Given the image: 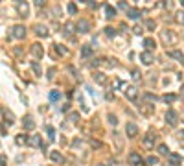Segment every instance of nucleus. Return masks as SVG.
<instances>
[{
    "instance_id": "obj_13",
    "label": "nucleus",
    "mask_w": 184,
    "mask_h": 166,
    "mask_svg": "<svg viewBox=\"0 0 184 166\" xmlns=\"http://www.w3.org/2000/svg\"><path fill=\"white\" fill-rule=\"evenodd\" d=\"M162 41L168 44V43H177V35L175 33H168V31H162Z\"/></svg>"
},
{
    "instance_id": "obj_20",
    "label": "nucleus",
    "mask_w": 184,
    "mask_h": 166,
    "mask_svg": "<svg viewBox=\"0 0 184 166\" xmlns=\"http://www.w3.org/2000/svg\"><path fill=\"white\" fill-rule=\"evenodd\" d=\"M94 79H96V83H100V85H105V83H107V76H105L103 72H96V74H94Z\"/></svg>"
},
{
    "instance_id": "obj_29",
    "label": "nucleus",
    "mask_w": 184,
    "mask_h": 166,
    "mask_svg": "<svg viewBox=\"0 0 184 166\" xmlns=\"http://www.w3.org/2000/svg\"><path fill=\"white\" fill-rule=\"evenodd\" d=\"M159 153H160V155H170L168 146H166V144H160V146H159Z\"/></svg>"
},
{
    "instance_id": "obj_30",
    "label": "nucleus",
    "mask_w": 184,
    "mask_h": 166,
    "mask_svg": "<svg viewBox=\"0 0 184 166\" xmlns=\"http://www.w3.org/2000/svg\"><path fill=\"white\" fill-rule=\"evenodd\" d=\"M175 20H177L179 24H184V11H177V13H175Z\"/></svg>"
},
{
    "instance_id": "obj_44",
    "label": "nucleus",
    "mask_w": 184,
    "mask_h": 166,
    "mask_svg": "<svg viewBox=\"0 0 184 166\" xmlns=\"http://www.w3.org/2000/svg\"><path fill=\"white\" fill-rule=\"evenodd\" d=\"M0 163H2L0 166H6V155H2V157H0Z\"/></svg>"
},
{
    "instance_id": "obj_25",
    "label": "nucleus",
    "mask_w": 184,
    "mask_h": 166,
    "mask_svg": "<svg viewBox=\"0 0 184 166\" xmlns=\"http://www.w3.org/2000/svg\"><path fill=\"white\" fill-rule=\"evenodd\" d=\"M72 31H74V24H72V22H66V24H65V31H63V33H65V35H72Z\"/></svg>"
},
{
    "instance_id": "obj_11",
    "label": "nucleus",
    "mask_w": 184,
    "mask_h": 166,
    "mask_svg": "<svg viewBox=\"0 0 184 166\" xmlns=\"http://www.w3.org/2000/svg\"><path fill=\"white\" fill-rule=\"evenodd\" d=\"M35 33L39 35V37H48V28L44 26V24H35Z\"/></svg>"
},
{
    "instance_id": "obj_46",
    "label": "nucleus",
    "mask_w": 184,
    "mask_h": 166,
    "mask_svg": "<svg viewBox=\"0 0 184 166\" xmlns=\"http://www.w3.org/2000/svg\"><path fill=\"white\" fill-rule=\"evenodd\" d=\"M181 6H182V7H184V0H181Z\"/></svg>"
},
{
    "instance_id": "obj_15",
    "label": "nucleus",
    "mask_w": 184,
    "mask_h": 166,
    "mask_svg": "<svg viewBox=\"0 0 184 166\" xmlns=\"http://www.w3.org/2000/svg\"><path fill=\"white\" fill-rule=\"evenodd\" d=\"M28 144H29L31 148H37V146H42V140H41V137H39V135H31V137H29V140H28Z\"/></svg>"
},
{
    "instance_id": "obj_43",
    "label": "nucleus",
    "mask_w": 184,
    "mask_h": 166,
    "mask_svg": "<svg viewBox=\"0 0 184 166\" xmlns=\"http://www.w3.org/2000/svg\"><path fill=\"white\" fill-rule=\"evenodd\" d=\"M146 26H147V28H151V30H153V28H155V22H153V20H147V22H146Z\"/></svg>"
},
{
    "instance_id": "obj_21",
    "label": "nucleus",
    "mask_w": 184,
    "mask_h": 166,
    "mask_svg": "<svg viewBox=\"0 0 184 166\" xmlns=\"http://www.w3.org/2000/svg\"><path fill=\"white\" fill-rule=\"evenodd\" d=\"M2 116H4V122H7V124H13V122H15V116H13L9 111H6L4 107H2Z\"/></svg>"
},
{
    "instance_id": "obj_36",
    "label": "nucleus",
    "mask_w": 184,
    "mask_h": 166,
    "mask_svg": "<svg viewBox=\"0 0 184 166\" xmlns=\"http://www.w3.org/2000/svg\"><path fill=\"white\" fill-rule=\"evenodd\" d=\"M105 33H107L109 37H114V35H116V30H114V28H105Z\"/></svg>"
},
{
    "instance_id": "obj_18",
    "label": "nucleus",
    "mask_w": 184,
    "mask_h": 166,
    "mask_svg": "<svg viewBox=\"0 0 184 166\" xmlns=\"http://www.w3.org/2000/svg\"><path fill=\"white\" fill-rule=\"evenodd\" d=\"M17 9H18V13H20L22 17H28V4H26V2H18V4H17Z\"/></svg>"
},
{
    "instance_id": "obj_31",
    "label": "nucleus",
    "mask_w": 184,
    "mask_h": 166,
    "mask_svg": "<svg viewBox=\"0 0 184 166\" xmlns=\"http://www.w3.org/2000/svg\"><path fill=\"white\" fill-rule=\"evenodd\" d=\"M144 98H146V100H147V102H153V103H155V102H157V100H159V98H157V96H155V94H151V92H146V94H144Z\"/></svg>"
},
{
    "instance_id": "obj_16",
    "label": "nucleus",
    "mask_w": 184,
    "mask_h": 166,
    "mask_svg": "<svg viewBox=\"0 0 184 166\" xmlns=\"http://www.w3.org/2000/svg\"><path fill=\"white\" fill-rule=\"evenodd\" d=\"M127 15H129V18H133V20H136V18L142 17L140 9H136V7H129V9H127Z\"/></svg>"
},
{
    "instance_id": "obj_23",
    "label": "nucleus",
    "mask_w": 184,
    "mask_h": 166,
    "mask_svg": "<svg viewBox=\"0 0 184 166\" xmlns=\"http://www.w3.org/2000/svg\"><path fill=\"white\" fill-rule=\"evenodd\" d=\"M28 140H29V139H28L26 135H18V137L15 139V142H17L18 146H24V144H28Z\"/></svg>"
},
{
    "instance_id": "obj_28",
    "label": "nucleus",
    "mask_w": 184,
    "mask_h": 166,
    "mask_svg": "<svg viewBox=\"0 0 184 166\" xmlns=\"http://www.w3.org/2000/svg\"><path fill=\"white\" fill-rule=\"evenodd\" d=\"M46 131H48V139L50 140H55V129L52 126H46Z\"/></svg>"
},
{
    "instance_id": "obj_38",
    "label": "nucleus",
    "mask_w": 184,
    "mask_h": 166,
    "mask_svg": "<svg viewBox=\"0 0 184 166\" xmlns=\"http://www.w3.org/2000/svg\"><path fill=\"white\" fill-rule=\"evenodd\" d=\"M109 122H111L112 126H116V124H118V120H116V116H114V115H109Z\"/></svg>"
},
{
    "instance_id": "obj_24",
    "label": "nucleus",
    "mask_w": 184,
    "mask_h": 166,
    "mask_svg": "<svg viewBox=\"0 0 184 166\" xmlns=\"http://www.w3.org/2000/svg\"><path fill=\"white\" fill-rule=\"evenodd\" d=\"M48 98H50V102H57V100L61 98V92H59V91H52V92L48 94Z\"/></svg>"
},
{
    "instance_id": "obj_10",
    "label": "nucleus",
    "mask_w": 184,
    "mask_h": 166,
    "mask_svg": "<svg viewBox=\"0 0 184 166\" xmlns=\"http://www.w3.org/2000/svg\"><path fill=\"white\" fill-rule=\"evenodd\" d=\"M168 55H170L171 59H177L179 63H184V54L179 52V50H168Z\"/></svg>"
},
{
    "instance_id": "obj_22",
    "label": "nucleus",
    "mask_w": 184,
    "mask_h": 166,
    "mask_svg": "<svg viewBox=\"0 0 184 166\" xmlns=\"http://www.w3.org/2000/svg\"><path fill=\"white\" fill-rule=\"evenodd\" d=\"M144 46H146V50H147V52H149V50H153V48H155V39H151V37L144 39Z\"/></svg>"
},
{
    "instance_id": "obj_4",
    "label": "nucleus",
    "mask_w": 184,
    "mask_h": 166,
    "mask_svg": "<svg viewBox=\"0 0 184 166\" xmlns=\"http://www.w3.org/2000/svg\"><path fill=\"white\" fill-rule=\"evenodd\" d=\"M166 122H168L170 126H173V128L179 124V116H177V113H175L173 109H170V111L166 113Z\"/></svg>"
},
{
    "instance_id": "obj_19",
    "label": "nucleus",
    "mask_w": 184,
    "mask_h": 166,
    "mask_svg": "<svg viewBox=\"0 0 184 166\" xmlns=\"http://www.w3.org/2000/svg\"><path fill=\"white\" fill-rule=\"evenodd\" d=\"M92 55V46L90 44H83L81 46V57H90Z\"/></svg>"
},
{
    "instance_id": "obj_1",
    "label": "nucleus",
    "mask_w": 184,
    "mask_h": 166,
    "mask_svg": "<svg viewBox=\"0 0 184 166\" xmlns=\"http://www.w3.org/2000/svg\"><path fill=\"white\" fill-rule=\"evenodd\" d=\"M123 92H125V96L131 100V102H136V98H138V91H136V87L135 85H123Z\"/></svg>"
},
{
    "instance_id": "obj_7",
    "label": "nucleus",
    "mask_w": 184,
    "mask_h": 166,
    "mask_svg": "<svg viewBox=\"0 0 184 166\" xmlns=\"http://www.w3.org/2000/svg\"><path fill=\"white\" fill-rule=\"evenodd\" d=\"M31 54H33V57L41 59V57L44 55V50H42V46H41L39 43H35V44H31Z\"/></svg>"
},
{
    "instance_id": "obj_5",
    "label": "nucleus",
    "mask_w": 184,
    "mask_h": 166,
    "mask_svg": "<svg viewBox=\"0 0 184 166\" xmlns=\"http://www.w3.org/2000/svg\"><path fill=\"white\" fill-rule=\"evenodd\" d=\"M125 131H127V137H131V139H135V137L138 135V128H136V124H135V122H127Z\"/></svg>"
},
{
    "instance_id": "obj_35",
    "label": "nucleus",
    "mask_w": 184,
    "mask_h": 166,
    "mask_svg": "<svg viewBox=\"0 0 184 166\" xmlns=\"http://www.w3.org/2000/svg\"><path fill=\"white\" fill-rule=\"evenodd\" d=\"M31 68H33V72H35L37 76L41 74V65H39V63H35V61H33V63H31Z\"/></svg>"
},
{
    "instance_id": "obj_37",
    "label": "nucleus",
    "mask_w": 184,
    "mask_h": 166,
    "mask_svg": "<svg viewBox=\"0 0 184 166\" xmlns=\"http://www.w3.org/2000/svg\"><path fill=\"white\" fill-rule=\"evenodd\" d=\"M157 163H159V159H157V157H147V164L155 166V164H157Z\"/></svg>"
},
{
    "instance_id": "obj_42",
    "label": "nucleus",
    "mask_w": 184,
    "mask_h": 166,
    "mask_svg": "<svg viewBox=\"0 0 184 166\" xmlns=\"http://www.w3.org/2000/svg\"><path fill=\"white\" fill-rule=\"evenodd\" d=\"M53 76H55V68H50V70H48V78H50V79H52V78H53Z\"/></svg>"
},
{
    "instance_id": "obj_41",
    "label": "nucleus",
    "mask_w": 184,
    "mask_h": 166,
    "mask_svg": "<svg viewBox=\"0 0 184 166\" xmlns=\"http://www.w3.org/2000/svg\"><path fill=\"white\" fill-rule=\"evenodd\" d=\"M133 31H135L136 35H140V33H142V26H135V30H133Z\"/></svg>"
},
{
    "instance_id": "obj_17",
    "label": "nucleus",
    "mask_w": 184,
    "mask_h": 166,
    "mask_svg": "<svg viewBox=\"0 0 184 166\" xmlns=\"http://www.w3.org/2000/svg\"><path fill=\"white\" fill-rule=\"evenodd\" d=\"M168 161H170L173 166H177V164H181V163H182V157H181V155H177V153H170V155H168Z\"/></svg>"
},
{
    "instance_id": "obj_26",
    "label": "nucleus",
    "mask_w": 184,
    "mask_h": 166,
    "mask_svg": "<svg viewBox=\"0 0 184 166\" xmlns=\"http://www.w3.org/2000/svg\"><path fill=\"white\" fill-rule=\"evenodd\" d=\"M105 13H107V17L111 18V17H114V15H116V9H114V7H111V6L107 4V6H105Z\"/></svg>"
},
{
    "instance_id": "obj_8",
    "label": "nucleus",
    "mask_w": 184,
    "mask_h": 166,
    "mask_svg": "<svg viewBox=\"0 0 184 166\" xmlns=\"http://www.w3.org/2000/svg\"><path fill=\"white\" fill-rule=\"evenodd\" d=\"M129 164H133V166H140V164H142V157H140V153H136V152L129 153Z\"/></svg>"
},
{
    "instance_id": "obj_9",
    "label": "nucleus",
    "mask_w": 184,
    "mask_h": 166,
    "mask_svg": "<svg viewBox=\"0 0 184 166\" xmlns=\"http://www.w3.org/2000/svg\"><path fill=\"white\" fill-rule=\"evenodd\" d=\"M140 61H142L144 65H151V63L155 61V57H153L151 52H142V54H140Z\"/></svg>"
},
{
    "instance_id": "obj_32",
    "label": "nucleus",
    "mask_w": 184,
    "mask_h": 166,
    "mask_svg": "<svg viewBox=\"0 0 184 166\" xmlns=\"http://www.w3.org/2000/svg\"><path fill=\"white\" fill-rule=\"evenodd\" d=\"M140 109H142L144 115H151V113H153V107H151V105H149V107H147V105H140Z\"/></svg>"
},
{
    "instance_id": "obj_3",
    "label": "nucleus",
    "mask_w": 184,
    "mask_h": 166,
    "mask_svg": "<svg viewBox=\"0 0 184 166\" xmlns=\"http://www.w3.org/2000/svg\"><path fill=\"white\" fill-rule=\"evenodd\" d=\"M76 28H77L79 33H88V31H90V22H88L87 18H81V20L76 24Z\"/></svg>"
},
{
    "instance_id": "obj_40",
    "label": "nucleus",
    "mask_w": 184,
    "mask_h": 166,
    "mask_svg": "<svg viewBox=\"0 0 184 166\" xmlns=\"http://www.w3.org/2000/svg\"><path fill=\"white\" fill-rule=\"evenodd\" d=\"M70 120H72V122H77V120H79V115H77V113H72V115H70Z\"/></svg>"
},
{
    "instance_id": "obj_34",
    "label": "nucleus",
    "mask_w": 184,
    "mask_h": 166,
    "mask_svg": "<svg viewBox=\"0 0 184 166\" xmlns=\"http://www.w3.org/2000/svg\"><path fill=\"white\" fill-rule=\"evenodd\" d=\"M55 50H57L61 55H66V48H65L63 44H55Z\"/></svg>"
},
{
    "instance_id": "obj_12",
    "label": "nucleus",
    "mask_w": 184,
    "mask_h": 166,
    "mask_svg": "<svg viewBox=\"0 0 184 166\" xmlns=\"http://www.w3.org/2000/svg\"><path fill=\"white\" fill-rule=\"evenodd\" d=\"M50 159H52V163H55V164H63V163H65V157H63L59 152H52V153H50Z\"/></svg>"
},
{
    "instance_id": "obj_2",
    "label": "nucleus",
    "mask_w": 184,
    "mask_h": 166,
    "mask_svg": "<svg viewBox=\"0 0 184 166\" xmlns=\"http://www.w3.org/2000/svg\"><path fill=\"white\" fill-rule=\"evenodd\" d=\"M24 35H26V28L22 24H17V26L11 28V37L13 39H22Z\"/></svg>"
},
{
    "instance_id": "obj_14",
    "label": "nucleus",
    "mask_w": 184,
    "mask_h": 166,
    "mask_svg": "<svg viewBox=\"0 0 184 166\" xmlns=\"http://www.w3.org/2000/svg\"><path fill=\"white\" fill-rule=\"evenodd\" d=\"M22 126H24V129H33V128H35V122H33V118L28 115V116L22 118Z\"/></svg>"
},
{
    "instance_id": "obj_39",
    "label": "nucleus",
    "mask_w": 184,
    "mask_h": 166,
    "mask_svg": "<svg viewBox=\"0 0 184 166\" xmlns=\"http://www.w3.org/2000/svg\"><path fill=\"white\" fill-rule=\"evenodd\" d=\"M90 146H92V148H101V142H98V140L92 139V140H90Z\"/></svg>"
},
{
    "instance_id": "obj_6",
    "label": "nucleus",
    "mask_w": 184,
    "mask_h": 166,
    "mask_svg": "<svg viewBox=\"0 0 184 166\" xmlns=\"http://www.w3.org/2000/svg\"><path fill=\"white\" fill-rule=\"evenodd\" d=\"M155 140H157V135H155L153 131H149V133L144 137V146H146V148H153V146H155Z\"/></svg>"
},
{
    "instance_id": "obj_45",
    "label": "nucleus",
    "mask_w": 184,
    "mask_h": 166,
    "mask_svg": "<svg viewBox=\"0 0 184 166\" xmlns=\"http://www.w3.org/2000/svg\"><path fill=\"white\" fill-rule=\"evenodd\" d=\"M181 98L184 100V85H182V89H181Z\"/></svg>"
},
{
    "instance_id": "obj_27",
    "label": "nucleus",
    "mask_w": 184,
    "mask_h": 166,
    "mask_svg": "<svg viewBox=\"0 0 184 166\" xmlns=\"http://www.w3.org/2000/svg\"><path fill=\"white\" fill-rule=\"evenodd\" d=\"M162 100H164L166 103H171V102H175V100H177V96H175V94H164V96H162Z\"/></svg>"
},
{
    "instance_id": "obj_33",
    "label": "nucleus",
    "mask_w": 184,
    "mask_h": 166,
    "mask_svg": "<svg viewBox=\"0 0 184 166\" xmlns=\"http://www.w3.org/2000/svg\"><path fill=\"white\" fill-rule=\"evenodd\" d=\"M68 13H70V15H76V13H77V6H76V4H68Z\"/></svg>"
}]
</instances>
